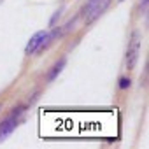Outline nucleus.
Instances as JSON below:
<instances>
[{"label": "nucleus", "mask_w": 149, "mask_h": 149, "mask_svg": "<svg viewBox=\"0 0 149 149\" xmlns=\"http://www.w3.org/2000/svg\"><path fill=\"white\" fill-rule=\"evenodd\" d=\"M63 9H65V6H60V7L53 13V16L49 18V26H51V28L58 25V21H60V18H61V14H63Z\"/></svg>", "instance_id": "6"}, {"label": "nucleus", "mask_w": 149, "mask_h": 149, "mask_svg": "<svg viewBox=\"0 0 149 149\" xmlns=\"http://www.w3.org/2000/svg\"><path fill=\"white\" fill-rule=\"evenodd\" d=\"M140 47H142V33L140 30H133L126 46V68L133 70L140 58Z\"/></svg>", "instance_id": "2"}, {"label": "nucleus", "mask_w": 149, "mask_h": 149, "mask_svg": "<svg viewBox=\"0 0 149 149\" xmlns=\"http://www.w3.org/2000/svg\"><path fill=\"white\" fill-rule=\"evenodd\" d=\"M2 2H4V0H0V4H2Z\"/></svg>", "instance_id": "11"}, {"label": "nucleus", "mask_w": 149, "mask_h": 149, "mask_svg": "<svg viewBox=\"0 0 149 149\" xmlns=\"http://www.w3.org/2000/svg\"><path fill=\"white\" fill-rule=\"evenodd\" d=\"M119 2H125V0H119Z\"/></svg>", "instance_id": "12"}, {"label": "nucleus", "mask_w": 149, "mask_h": 149, "mask_svg": "<svg viewBox=\"0 0 149 149\" xmlns=\"http://www.w3.org/2000/svg\"><path fill=\"white\" fill-rule=\"evenodd\" d=\"M65 65H67V58L65 56H61L51 68H49V72L46 74V81L47 83H53L54 79H58V76L63 72V68H65Z\"/></svg>", "instance_id": "5"}, {"label": "nucleus", "mask_w": 149, "mask_h": 149, "mask_svg": "<svg viewBox=\"0 0 149 149\" xmlns=\"http://www.w3.org/2000/svg\"><path fill=\"white\" fill-rule=\"evenodd\" d=\"M28 109V105H25V104H19V105H16L11 112H9V116L6 118V119H2V123H0V142H4L14 130H16V126L21 123V116H23V112Z\"/></svg>", "instance_id": "1"}, {"label": "nucleus", "mask_w": 149, "mask_h": 149, "mask_svg": "<svg viewBox=\"0 0 149 149\" xmlns=\"http://www.w3.org/2000/svg\"><path fill=\"white\" fill-rule=\"evenodd\" d=\"M98 4H100V0H88V2L83 6V9H81V18H83V21H84V25L88 26V25H91V16H93V13L97 11V7H98Z\"/></svg>", "instance_id": "4"}, {"label": "nucleus", "mask_w": 149, "mask_h": 149, "mask_svg": "<svg viewBox=\"0 0 149 149\" xmlns=\"http://www.w3.org/2000/svg\"><path fill=\"white\" fill-rule=\"evenodd\" d=\"M118 88H119L121 91L130 90V88H132V79H130V76H121V77L118 79Z\"/></svg>", "instance_id": "7"}, {"label": "nucleus", "mask_w": 149, "mask_h": 149, "mask_svg": "<svg viewBox=\"0 0 149 149\" xmlns=\"http://www.w3.org/2000/svg\"><path fill=\"white\" fill-rule=\"evenodd\" d=\"M147 4H149V0H140V4H139V14L140 16L147 14Z\"/></svg>", "instance_id": "8"}, {"label": "nucleus", "mask_w": 149, "mask_h": 149, "mask_svg": "<svg viewBox=\"0 0 149 149\" xmlns=\"http://www.w3.org/2000/svg\"><path fill=\"white\" fill-rule=\"evenodd\" d=\"M2 109H4V104H2V102H0V112H2Z\"/></svg>", "instance_id": "10"}, {"label": "nucleus", "mask_w": 149, "mask_h": 149, "mask_svg": "<svg viewBox=\"0 0 149 149\" xmlns=\"http://www.w3.org/2000/svg\"><path fill=\"white\" fill-rule=\"evenodd\" d=\"M46 35H47V32H46V30H39V32H35V33L30 37V40L26 42L25 54H26V56L35 54V53H37V49H39V46H40V42L44 40V37H46Z\"/></svg>", "instance_id": "3"}, {"label": "nucleus", "mask_w": 149, "mask_h": 149, "mask_svg": "<svg viewBox=\"0 0 149 149\" xmlns=\"http://www.w3.org/2000/svg\"><path fill=\"white\" fill-rule=\"evenodd\" d=\"M147 70H149V68H147V65H146V67H144V76H142V79H140V84H142L144 88H146V84H147Z\"/></svg>", "instance_id": "9"}]
</instances>
